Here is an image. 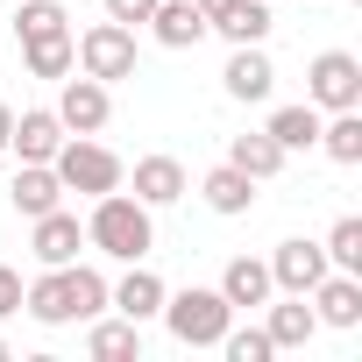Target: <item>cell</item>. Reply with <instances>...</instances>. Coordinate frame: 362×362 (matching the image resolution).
<instances>
[{
	"mask_svg": "<svg viewBox=\"0 0 362 362\" xmlns=\"http://www.w3.org/2000/svg\"><path fill=\"white\" fill-rule=\"evenodd\" d=\"M163 327L185 341V348H221V334L235 327V305L221 298V284L206 291V284H185V291H163Z\"/></svg>",
	"mask_w": 362,
	"mask_h": 362,
	"instance_id": "3",
	"label": "cell"
},
{
	"mask_svg": "<svg viewBox=\"0 0 362 362\" xmlns=\"http://www.w3.org/2000/svg\"><path fill=\"white\" fill-rule=\"evenodd\" d=\"M57 29H71V15L57 8V0H22V15H15V36H22V43L57 36Z\"/></svg>",
	"mask_w": 362,
	"mask_h": 362,
	"instance_id": "27",
	"label": "cell"
},
{
	"mask_svg": "<svg viewBox=\"0 0 362 362\" xmlns=\"http://www.w3.org/2000/svg\"><path fill=\"white\" fill-rule=\"evenodd\" d=\"M327 270H348V277H362V221L355 214H341L334 228H327Z\"/></svg>",
	"mask_w": 362,
	"mask_h": 362,
	"instance_id": "24",
	"label": "cell"
},
{
	"mask_svg": "<svg viewBox=\"0 0 362 362\" xmlns=\"http://www.w3.org/2000/svg\"><path fill=\"white\" fill-rule=\"evenodd\" d=\"M0 362H8V341H0Z\"/></svg>",
	"mask_w": 362,
	"mask_h": 362,
	"instance_id": "33",
	"label": "cell"
},
{
	"mask_svg": "<svg viewBox=\"0 0 362 362\" xmlns=\"http://www.w3.org/2000/svg\"><path fill=\"white\" fill-rule=\"evenodd\" d=\"M50 170L64 177V192H86V199L114 192L121 177H128V170H121V156H114V149H100L93 135H64V142H57V156H50Z\"/></svg>",
	"mask_w": 362,
	"mask_h": 362,
	"instance_id": "4",
	"label": "cell"
},
{
	"mask_svg": "<svg viewBox=\"0 0 362 362\" xmlns=\"http://www.w3.org/2000/svg\"><path fill=\"white\" fill-rule=\"evenodd\" d=\"M57 142H64L57 107H29V114H15V128H8V149H15L22 163H50V156H57Z\"/></svg>",
	"mask_w": 362,
	"mask_h": 362,
	"instance_id": "9",
	"label": "cell"
},
{
	"mask_svg": "<svg viewBox=\"0 0 362 362\" xmlns=\"http://www.w3.org/2000/svg\"><path fill=\"white\" fill-rule=\"evenodd\" d=\"M8 199H15L22 221H36V214L64 206V177H57L50 163H22V170H15V185H8Z\"/></svg>",
	"mask_w": 362,
	"mask_h": 362,
	"instance_id": "14",
	"label": "cell"
},
{
	"mask_svg": "<svg viewBox=\"0 0 362 362\" xmlns=\"http://www.w3.org/2000/svg\"><path fill=\"white\" fill-rule=\"evenodd\" d=\"M71 50H78V71L100 78V86L135 78V29L128 22H93L86 36H71Z\"/></svg>",
	"mask_w": 362,
	"mask_h": 362,
	"instance_id": "5",
	"label": "cell"
},
{
	"mask_svg": "<svg viewBox=\"0 0 362 362\" xmlns=\"http://www.w3.org/2000/svg\"><path fill=\"white\" fill-rule=\"evenodd\" d=\"M270 291H277V284H270V263H256V256H235V263L221 270V298H228L235 313H242V305H270Z\"/></svg>",
	"mask_w": 362,
	"mask_h": 362,
	"instance_id": "18",
	"label": "cell"
},
{
	"mask_svg": "<svg viewBox=\"0 0 362 362\" xmlns=\"http://www.w3.org/2000/svg\"><path fill=\"white\" fill-rule=\"evenodd\" d=\"M8 313H22V277L0 263V320H8Z\"/></svg>",
	"mask_w": 362,
	"mask_h": 362,
	"instance_id": "30",
	"label": "cell"
},
{
	"mask_svg": "<svg viewBox=\"0 0 362 362\" xmlns=\"http://www.w3.org/2000/svg\"><path fill=\"white\" fill-rule=\"evenodd\" d=\"M8 128H15V107H8V100H0V149H8Z\"/></svg>",
	"mask_w": 362,
	"mask_h": 362,
	"instance_id": "32",
	"label": "cell"
},
{
	"mask_svg": "<svg viewBox=\"0 0 362 362\" xmlns=\"http://www.w3.org/2000/svg\"><path fill=\"white\" fill-rule=\"evenodd\" d=\"M221 348H228V362H270V355H277L263 327H228V334H221Z\"/></svg>",
	"mask_w": 362,
	"mask_h": 362,
	"instance_id": "28",
	"label": "cell"
},
{
	"mask_svg": "<svg viewBox=\"0 0 362 362\" xmlns=\"http://www.w3.org/2000/svg\"><path fill=\"white\" fill-rule=\"evenodd\" d=\"M192 8H199V15H206V29H214V22H221V15L235 8V0H192Z\"/></svg>",
	"mask_w": 362,
	"mask_h": 362,
	"instance_id": "31",
	"label": "cell"
},
{
	"mask_svg": "<svg viewBox=\"0 0 362 362\" xmlns=\"http://www.w3.org/2000/svg\"><path fill=\"white\" fill-rule=\"evenodd\" d=\"M107 305L121 313V320H156V305H163V277L156 270H142V263H128V277L121 284H107Z\"/></svg>",
	"mask_w": 362,
	"mask_h": 362,
	"instance_id": "13",
	"label": "cell"
},
{
	"mask_svg": "<svg viewBox=\"0 0 362 362\" xmlns=\"http://www.w3.org/2000/svg\"><path fill=\"white\" fill-rule=\"evenodd\" d=\"M320 277H327V249L320 242H305V235L298 242H277V256H270V284L277 291H313Z\"/></svg>",
	"mask_w": 362,
	"mask_h": 362,
	"instance_id": "10",
	"label": "cell"
},
{
	"mask_svg": "<svg viewBox=\"0 0 362 362\" xmlns=\"http://www.w3.org/2000/svg\"><path fill=\"white\" fill-rule=\"evenodd\" d=\"M86 348H93L100 362H121V355H142V327H135V320H100V327L86 334Z\"/></svg>",
	"mask_w": 362,
	"mask_h": 362,
	"instance_id": "26",
	"label": "cell"
},
{
	"mask_svg": "<svg viewBox=\"0 0 362 362\" xmlns=\"http://www.w3.org/2000/svg\"><path fill=\"white\" fill-rule=\"evenodd\" d=\"M270 348H305L313 334H320V313L305 305V291H284V305H270Z\"/></svg>",
	"mask_w": 362,
	"mask_h": 362,
	"instance_id": "19",
	"label": "cell"
},
{
	"mask_svg": "<svg viewBox=\"0 0 362 362\" xmlns=\"http://www.w3.org/2000/svg\"><path fill=\"white\" fill-rule=\"evenodd\" d=\"M22 305L43 320V327H71V320H100L107 313V277L93 270V263H50L29 291H22Z\"/></svg>",
	"mask_w": 362,
	"mask_h": 362,
	"instance_id": "1",
	"label": "cell"
},
{
	"mask_svg": "<svg viewBox=\"0 0 362 362\" xmlns=\"http://www.w3.org/2000/svg\"><path fill=\"white\" fill-rule=\"evenodd\" d=\"M313 149H327L334 163H362V107H341L334 121H320V142Z\"/></svg>",
	"mask_w": 362,
	"mask_h": 362,
	"instance_id": "22",
	"label": "cell"
},
{
	"mask_svg": "<svg viewBox=\"0 0 362 362\" xmlns=\"http://www.w3.org/2000/svg\"><path fill=\"white\" fill-rule=\"evenodd\" d=\"M78 242H86V228H78V214H64V206H50V214H36V263L50 270V263H78Z\"/></svg>",
	"mask_w": 362,
	"mask_h": 362,
	"instance_id": "12",
	"label": "cell"
},
{
	"mask_svg": "<svg viewBox=\"0 0 362 362\" xmlns=\"http://www.w3.org/2000/svg\"><path fill=\"white\" fill-rule=\"evenodd\" d=\"M107 114H114V93L100 86V78H71L64 71V93H57V121H64V135H100L107 128Z\"/></svg>",
	"mask_w": 362,
	"mask_h": 362,
	"instance_id": "7",
	"label": "cell"
},
{
	"mask_svg": "<svg viewBox=\"0 0 362 362\" xmlns=\"http://www.w3.org/2000/svg\"><path fill=\"white\" fill-rule=\"evenodd\" d=\"M135 199L156 214V206H177V199H185V163H177V156H142L135 163Z\"/></svg>",
	"mask_w": 362,
	"mask_h": 362,
	"instance_id": "15",
	"label": "cell"
},
{
	"mask_svg": "<svg viewBox=\"0 0 362 362\" xmlns=\"http://www.w3.org/2000/svg\"><path fill=\"white\" fill-rule=\"evenodd\" d=\"M221 86H228V100L256 107V100H270V86H277V64L263 57V43H235V57H228Z\"/></svg>",
	"mask_w": 362,
	"mask_h": 362,
	"instance_id": "8",
	"label": "cell"
},
{
	"mask_svg": "<svg viewBox=\"0 0 362 362\" xmlns=\"http://www.w3.org/2000/svg\"><path fill=\"white\" fill-rule=\"evenodd\" d=\"M199 199H206L214 214H228V221H235V214H249V206H256V177H249V170H235V163H214V170L199 177Z\"/></svg>",
	"mask_w": 362,
	"mask_h": 362,
	"instance_id": "16",
	"label": "cell"
},
{
	"mask_svg": "<svg viewBox=\"0 0 362 362\" xmlns=\"http://www.w3.org/2000/svg\"><path fill=\"white\" fill-rule=\"evenodd\" d=\"M22 57H29V71H36V78H64V71L78 64V50H71V29H57V36H36V43H22Z\"/></svg>",
	"mask_w": 362,
	"mask_h": 362,
	"instance_id": "23",
	"label": "cell"
},
{
	"mask_svg": "<svg viewBox=\"0 0 362 362\" xmlns=\"http://www.w3.org/2000/svg\"><path fill=\"white\" fill-rule=\"evenodd\" d=\"M86 242H93L100 256H114V263H142V256H149V242H156L149 206H142V199H128L121 185H114V192H100V199H93V221H86Z\"/></svg>",
	"mask_w": 362,
	"mask_h": 362,
	"instance_id": "2",
	"label": "cell"
},
{
	"mask_svg": "<svg viewBox=\"0 0 362 362\" xmlns=\"http://www.w3.org/2000/svg\"><path fill=\"white\" fill-rule=\"evenodd\" d=\"M214 29H221L228 43H263V36H270V0H235Z\"/></svg>",
	"mask_w": 362,
	"mask_h": 362,
	"instance_id": "25",
	"label": "cell"
},
{
	"mask_svg": "<svg viewBox=\"0 0 362 362\" xmlns=\"http://www.w3.org/2000/svg\"><path fill=\"white\" fill-rule=\"evenodd\" d=\"M313 313L327 320V327H362V277H348V270H327L313 291Z\"/></svg>",
	"mask_w": 362,
	"mask_h": 362,
	"instance_id": "11",
	"label": "cell"
},
{
	"mask_svg": "<svg viewBox=\"0 0 362 362\" xmlns=\"http://www.w3.org/2000/svg\"><path fill=\"white\" fill-rule=\"evenodd\" d=\"M305 93L320 114H341V107H362V64L348 50H320L313 71H305Z\"/></svg>",
	"mask_w": 362,
	"mask_h": 362,
	"instance_id": "6",
	"label": "cell"
},
{
	"mask_svg": "<svg viewBox=\"0 0 362 362\" xmlns=\"http://www.w3.org/2000/svg\"><path fill=\"white\" fill-rule=\"evenodd\" d=\"M228 163H235V170H249L256 185H263V177H277V170H284V149H277V142H270V128H263V135H235V142H228Z\"/></svg>",
	"mask_w": 362,
	"mask_h": 362,
	"instance_id": "20",
	"label": "cell"
},
{
	"mask_svg": "<svg viewBox=\"0 0 362 362\" xmlns=\"http://www.w3.org/2000/svg\"><path fill=\"white\" fill-rule=\"evenodd\" d=\"M270 142H277L284 156H291V149H313V142H320V107H313V100H305V107H277V114H270Z\"/></svg>",
	"mask_w": 362,
	"mask_h": 362,
	"instance_id": "21",
	"label": "cell"
},
{
	"mask_svg": "<svg viewBox=\"0 0 362 362\" xmlns=\"http://www.w3.org/2000/svg\"><path fill=\"white\" fill-rule=\"evenodd\" d=\"M149 29H156L163 50H192V43L206 36V15L192 8V0H156V8H149Z\"/></svg>",
	"mask_w": 362,
	"mask_h": 362,
	"instance_id": "17",
	"label": "cell"
},
{
	"mask_svg": "<svg viewBox=\"0 0 362 362\" xmlns=\"http://www.w3.org/2000/svg\"><path fill=\"white\" fill-rule=\"evenodd\" d=\"M149 8H156V0H107V22H149Z\"/></svg>",
	"mask_w": 362,
	"mask_h": 362,
	"instance_id": "29",
	"label": "cell"
}]
</instances>
